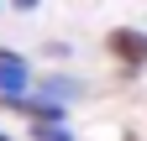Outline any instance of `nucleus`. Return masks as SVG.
<instances>
[{"label": "nucleus", "mask_w": 147, "mask_h": 141, "mask_svg": "<svg viewBox=\"0 0 147 141\" xmlns=\"http://www.w3.org/2000/svg\"><path fill=\"white\" fill-rule=\"evenodd\" d=\"M0 110L5 115H26L32 126H68V104L58 99H42V94H0Z\"/></svg>", "instance_id": "nucleus-1"}, {"label": "nucleus", "mask_w": 147, "mask_h": 141, "mask_svg": "<svg viewBox=\"0 0 147 141\" xmlns=\"http://www.w3.org/2000/svg\"><path fill=\"white\" fill-rule=\"evenodd\" d=\"M105 52L126 68V73H142V68H147V31H137V26H116V31L105 37Z\"/></svg>", "instance_id": "nucleus-2"}, {"label": "nucleus", "mask_w": 147, "mask_h": 141, "mask_svg": "<svg viewBox=\"0 0 147 141\" xmlns=\"http://www.w3.org/2000/svg\"><path fill=\"white\" fill-rule=\"evenodd\" d=\"M32 89V68L16 52H0V94H26Z\"/></svg>", "instance_id": "nucleus-3"}, {"label": "nucleus", "mask_w": 147, "mask_h": 141, "mask_svg": "<svg viewBox=\"0 0 147 141\" xmlns=\"http://www.w3.org/2000/svg\"><path fill=\"white\" fill-rule=\"evenodd\" d=\"M37 94L68 104V99H79V94H84V84H79V78H68V73H42V78H37Z\"/></svg>", "instance_id": "nucleus-4"}, {"label": "nucleus", "mask_w": 147, "mask_h": 141, "mask_svg": "<svg viewBox=\"0 0 147 141\" xmlns=\"http://www.w3.org/2000/svg\"><path fill=\"white\" fill-rule=\"evenodd\" d=\"M32 141H74L68 126H32Z\"/></svg>", "instance_id": "nucleus-5"}, {"label": "nucleus", "mask_w": 147, "mask_h": 141, "mask_svg": "<svg viewBox=\"0 0 147 141\" xmlns=\"http://www.w3.org/2000/svg\"><path fill=\"white\" fill-rule=\"evenodd\" d=\"M11 5H16V11L26 16V11H37V5H42V0H11Z\"/></svg>", "instance_id": "nucleus-6"}, {"label": "nucleus", "mask_w": 147, "mask_h": 141, "mask_svg": "<svg viewBox=\"0 0 147 141\" xmlns=\"http://www.w3.org/2000/svg\"><path fill=\"white\" fill-rule=\"evenodd\" d=\"M0 141H11V136H5V131H0Z\"/></svg>", "instance_id": "nucleus-7"}, {"label": "nucleus", "mask_w": 147, "mask_h": 141, "mask_svg": "<svg viewBox=\"0 0 147 141\" xmlns=\"http://www.w3.org/2000/svg\"><path fill=\"white\" fill-rule=\"evenodd\" d=\"M0 52H5V47H0Z\"/></svg>", "instance_id": "nucleus-8"}]
</instances>
